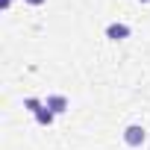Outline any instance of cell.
Listing matches in <instances>:
<instances>
[{"mask_svg": "<svg viewBox=\"0 0 150 150\" xmlns=\"http://www.w3.org/2000/svg\"><path fill=\"white\" fill-rule=\"evenodd\" d=\"M27 3H30V6H41V3H44V0H27Z\"/></svg>", "mask_w": 150, "mask_h": 150, "instance_id": "7", "label": "cell"}, {"mask_svg": "<svg viewBox=\"0 0 150 150\" xmlns=\"http://www.w3.org/2000/svg\"><path fill=\"white\" fill-rule=\"evenodd\" d=\"M144 138H147V132H144L141 124H129V127L124 129V144H127V147H141Z\"/></svg>", "mask_w": 150, "mask_h": 150, "instance_id": "1", "label": "cell"}, {"mask_svg": "<svg viewBox=\"0 0 150 150\" xmlns=\"http://www.w3.org/2000/svg\"><path fill=\"white\" fill-rule=\"evenodd\" d=\"M138 3H150V0H138Z\"/></svg>", "mask_w": 150, "mask_h": 150, "instance_id": "8", "label": "cell"}, {"mask_svg": "<svg viewBox=\"0 0 150 150\" xmlns=\"http://www.w3.org/2000/svg\"><path fill=\"white\" fill-rule=\"evenodd\" d=\"M12 3H15V0H0V9H9Z\"/></svg>", "mask_w": 150, "mask_h": 150, "instance_id": "6", "label": "cell"}, {"mask_svg": "<svg viewBox=\"0 0 150 150\" xmlns=\"http://www.w3.org/2000/svg\"><path fill=\"white\" fill-rule=\"evenodd\" d=\"M24 106H27L33 115H35L38 109H44V103H41V100H35V97H27V100H24Z\"/></svg>", "mask_w": 150, "mask_h": 150, "instance_id": "5", "label": "cell"}, {"mask_svg": "<svg viewBox=\"0 0 150 150\" xmlns=\"http://www.w3.org/2000/svg\"><path fill=\"white\" fill-rule=\"evenodd\" d=\"M53 118H56V115H53V112H50V109H47V106H44V109H38V112H35V121H38V124H41V127H50V124H53Z\"/></svg>", "mask_w": 150, "mask_h": 150, "instance_id": "4", "label": "cell"}, {"mask_svg": "<svg viewBox=\"0 0 150 150\" xmlns=\"http://www.w3.org/2000/svg\"><path fill=\"white\" fill-rule=\"evenodd\" d=\"M44 106H47L53 115H62V112L68 109V97H62V94H50V97L44 100Z\"/></svg>", "mask_w": 150, "mask_h": 150, "instance_id": "3", "label": "cell"}, {"mask_svg": "<svg viewBox=\"0 0 150 150\" xmlns=\"http://www.w3.org/2000/svg\"><path fill=\"white\" fill-rule=\"evenodd\" d=\"M106 38L124 41V38H129V27H127V24H109V27H106Z\"/></svg>", "mask_w": 150, "mask_h": 150, "instance_id": "2", "label": "cell"}]
</instances>
